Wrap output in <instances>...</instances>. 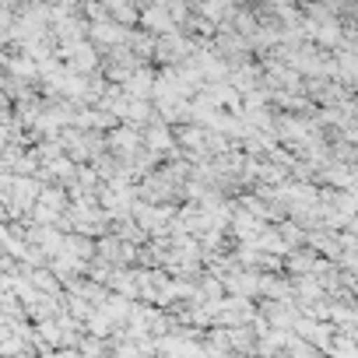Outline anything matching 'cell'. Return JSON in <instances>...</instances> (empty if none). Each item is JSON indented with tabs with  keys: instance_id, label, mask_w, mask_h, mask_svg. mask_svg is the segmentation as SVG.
Instances as JSON below:
<instances>
[{
	"instance_id": "1",
	"label": "cell",
	"mask_w": 358,
	"mask_h": 358,
	"mask_svg": "<svg viewBox=\"0 0 358 358\" xmlns=\"http://www.w3.org/2000/svg\"><path fill=\"white\" fill-rule=\"evenodd\" d=\"M137 4H120V0H106V18L113 22V25H120V29H137Z\"/></svg>"
},
{
	"instance_id": "2",
	"label": "cell",
	"mask_w": 358,
	"mask_h": 358,
	"mask_svg": "<svg viewBox=\"0 0 358 358\" xmlns=\"http://www.w3.org/2000/svg\"><path fill=\"white\" fill-rule=\"evenodd\" d=\"M25 281L39 292V295H50V299H60V281L50 274V267H39V271H29Z\"/></svg>"
},
{
	"instance_id": "3",
	"label": "cell",
	"mask_w": 358,
	"mask_h": 358,
	"mask_svg": "<svg viewBox=\"0 0 358 358\" xmlns=\"http://www.w3.org/2000/svg\"><path fill=\"white\" fill-rule=\"evenodd\" d=\"M36 204H43V208H50V211L64 215L71 201H67V190H60V187H39V197H36Z\"/></svg>"
}]
</instances>
